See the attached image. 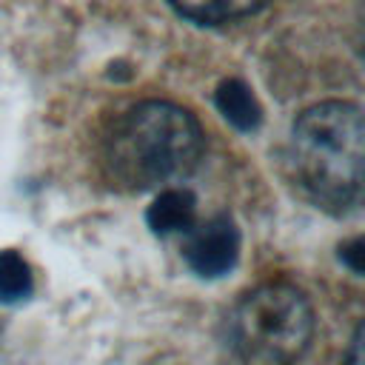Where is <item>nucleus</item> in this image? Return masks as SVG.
Returning a JSON list of instances; mask_svg holds the SVG:
<instances>
[{
  "mask_svg": "<svg viewBox=\"0 0 365 365\" xmlns=\"http://www.w3.org/2000/svg\"><path fill=\"white\" fill-rule=\"evenodd\" d=\"M197 117L165 100L128 108L106 137V171L125 191H148L188 177L202 157Z\"/></svg>",
  "mask_w": 365,
  "mask_h": 365,
  "instance_id": "obj_1",
  "label": "nucleus"
},
{
  "mask_svg": "<svg viewBox=\"0 0 365 365\" xmlns=\"http://www.w3.org/2000/svg\"><path fill=\"white\" fill-rule=\"evenodd\" d=\"M365 160L362 111L328 100L305 108L291 128L288 165L297 185L325 211L342 214L359 202Z\"/></svg>",
  "mask_w": 365,
  "mask_h": 365,
  "instance_id": "obj_2",
  "label": "nucleus"
},
{
  "mask_svg": "<svg viewBox=\"0 0 365 365\" xmlns=\"http://www.w3.org/2000/svg\"><path fill=\"white\" fill-rule=\"evenodd\" d=\"M311 339V302L291 282H262L228 314V342L245 365H294Z\"/></svg>",
  "mask_w": 365,
  "mask_h": 365,
  "instance_id": "obj_3",
  "label": "nucleus"
},
{
  "mask_svg": "<svg viewBox=\"0 0 365 365\" xmlns=\"http://www.w3.org/2000/svg\"><path fill=\"white\" fill-rule=\"evenodd\" d=\"M182 257L188 268L200 277H222L237 265L240 257V228L228 214H217L205 222H194L188 231Z\"/></svg>",
  "mask_w": 365,
  "mask_h": 365,
  "instance_id": "obj_4",
  "label": "nucleus"
},
{
  "mask_svg": "<svg viewBox=\"0 0 365 365\" xmlns=\"http://www.w3.org/2000/svg\"><path fill=\"white\" fill-rule=\"evenodd\" d=\"M145 222L154 234H185L197 222V200L185 188H165L154 197L145 211Z\"/></svg>",
  "mask_w": 365,
  "mask_h": 365,
  "instance_id": "obj_5",
  "label": "nucleus"
},
{
  "mask_svg": "<svg viewBox=\"0 0 365 365\" xmlns=\"http://www.w3.org/2000/svg\"><path fill=\"white\" fill-rule=\"evenodd\" d=\"M217 111L237 128V131H257L262 123V108L254 91L242 80H222L214 94Z\"/></svg>",
  "mask_w": 365,
  "mask_h": 365,
  "instance_id": "obj_6",
  "label": "nucleus"
},
{
  "mask_svg": "<svg viewBox=\"0 0 365 365\" xmlns=\"http://www.w3.org/2000/svg\"><path fill=\"white\" fill-rule=\"evenodd\" d=\"M182 17L202 23V26H220L231 20H242L248 14H257L268 0H168Z\"/></svg>",
  "mask_w": 365,
  "mask_h": 365,
  "instance_id": "obj_7",
  "label": "nucleus"
},
{
  "mask_svg": "<svg viewBox=\"0 0 365 365\" xmlns=\"http://www.w3.org/2000/svg\"><path fill=\"white\" fill-rule=\"evenodd\" d=\"M34 291V274L17 251H0V302H20Z\"/></svg>",
  "mask_w": 365,
  "mask_h": 365,
  "instance_id": "obj_8",
  "label": "nucleus"
},
{
  "mask_svg": "<svg viewBox=\"0 0 365 365\" xmlns=\"http://www.w3.org/2000/svg\"><path fill=\"white\" fill-rule=\"evenodd\" d=\"M342 259L354 274H362V240H351L348 245H342Z\"/></svg>",
  "mask_w": 365,
  "mask_h": 365,
  "instance_id": "obj_9",
  "label": "nucleus"
},
{
  "mask_svg": "<svg viewBox=\"0 0 365 365\" xmlns=\"http://www.w3.org/2000/svg\"><path fill=\"white\" fill-rule=\"evenodd\" d=\"M359 351H362V328L354 331V339H351V348H348V365H362Z\"/></svg>",
  "mask_w": 365,
  "mask_h": 365,
  "instance_id": "obj_10",
  "label": "nucleus"
}]
</instances>
